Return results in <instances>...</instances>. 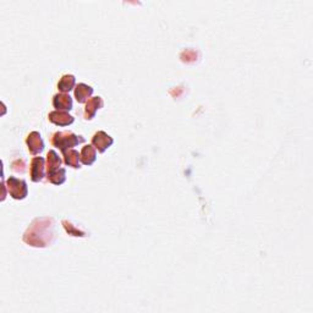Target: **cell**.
<instances>
[{
    "label": "cell",
    "mask_w": 313,
    "mask_h": 313,
    "mask_svg": "<svg viewBox=\"0 0 313 313\" xmlns=\"http://www.w3.org/2000/svg\"><path fill=\"white\" fill-rule=\"evenodd\" d=\"M55 219L52 217H41L31 223L24 234V241L33 247H47L55 240Z\"/></svg>",
    "instance_id": "6da1fadb"
},
{
    "label": "cell",
    "mask_w": 313,
    "mask_h": 313,
    "mask_svg": "<svg viewBox=\"0 0 313 313\" xmlns=\"http://www.w3.org/2000/svg\"><path fill=\"white\" fill-rule=\"evenodd\" d=\"M83 142L84 138L82 136H78V135L71 131H58L53 135L52 138L53 146L60 149L61 152L66 151V149H71L75 146Z\"/></svg>",
    "instance_id": "7a4b0ae2"
},
{
    "label": "cell",
    "mask_w": 313,
    "mask_h": 313,
    "mask_svg": "<svg viewBox=\"0 0 313 313\" xmlns=\"http://www.w3.org/2000/svg\"><path fill=\"white\" fill-rule=\"evenodd\" d=\"M9 194L14 199H25L28 194L27 182L22 179H18L15 176H10L5 182Z\"/></svg>",
    "instance_id": "3957f363"
},
{
    "label": "cell",
    "mask_w": 313,
    "mask_h": 313,
    "mask_svg": "<svg viewBox=\"0 0 313 313\" xmlns=\"http://www.w3.org/2000/svg\"><path fill=\"white\" fill-rule=\"evenodd\" d=\"M113 143H114L113 137L109 136V135L104 131L95 132L92 137V145L94 146V148L97 149L99 153H104L107 149L112 147Z\"/></svg>",
    "instance_id": "277c9868"
},
{
    "label": "cell",
    "mask_w": 313,
    "mask_h": 313,
    "mask_svg": "<svg viewBox=\"0 0 313 313\" xmlns=\"http://www.w3.org/2000/svg\"><path fill=\"white\" fill-rule=\"evenodd\" d=\"M26 143H27V147L28 151H30L31 154L33 156H37V154L42 153L44 151V141L42 138L41 134L37 131H32L30 135H28L26 138Z\"/></svg>",
    "instance_id": "5b68a950"
},
{
    "label": "cell",
    "mask_w": 313,
    "mask_h": 313,
    "mask_svg": "<svg viewBox=\"0 0 313 313\" xmlns=\"http://www.w3.org/2000/svg\"><path fill=\"white\" fill-rule=\"evenodd\" d=\"M44 169H46V163H44L43 157H35L31 162V180L33 182H39L44 177Z\"/></svg>",
    "instance_id": "8992f818"
},
{
    "label": "cell",
    "mask_w": 313,
    "mask_h": 313,
    "mask_svg": "<svg viewBox=\"0 0 313 313\" xmlns=\"http://www.w3.org/2000/svg\"><path fill=\"white\" fill-rule=\"evenodd\" d=\"M53 106L56 111L70 112L74 108V101L69 93H58L53 97Z\"/></svg>",
    "instance_id": "52a82bcc"
},
{
    "label": "cell",
    "mask_w": 313,
    "mask_h": 313,
    "mask_svg": "<svg viewBox=\"0 0 313 313\" xmlns=\"http://www.w3.org/2000/svg\"><path fill=\"white\" fill-rule=\"evenodd\" d=\"M48 119H49L50 123L58 126H69L75 121V118L72 115H70L67 112L61 111L50 112L49 115H48Z\"/></svg>",
    "instance_id": "ba28073f"
},
{
    "label": "cell",
    "mask_w": 313,
    "mask_h": 313,
    "mask_svg": "<svg viewBox=\"0 0 313 313\" xmlns=\"http://www.w3.org/2000/svg\"><path fill=\"white\" fill-rule=\"evenodd\" d=\"M104 107V101L101 97H92L87 100L86 107H84V119L92 120L97 114L98 109H101Z\"/></svg>",
    "instance_id": "9c48e42d"
},
{
    "label": "cell",
    "mask_w": 313,
    "mask_h": 313,
    "mask_svg": "<svg viewBox=\"0 0 313 313\" xmlns=\"http://www.w3.org/2000/svg\"><path fill=\"white\" fill-rule=\"evenodd\" d=\"M65 164L71 166L74 169L81 168V153H78L76 149H66L63 152Z\"/></svg>",
    "instance_id": "30bf717a"
},
{
    "label": "cell",
    "mask_w": 313,
    "mask_h": 313,
    "mask_svg": "<svg viewBox=\"0 0 313 313\" xmlns=\"http://www.w3.org/2000/svg\"><path fill=\"white\" fill-rule=\"evenodd\" d=\"M93 94V88L86 83H78L75 88V98L78 103H87Z\"/></svg>",
    "instance_id": "8fae6325"
},
{
    "label": "cell",
    "mask_w": 313,
    "mask_h": 313,
    "mask_svg": "<svg viewBox=\"0 0 313 313\" xmlns=\"http://www.w3.org/2000/svg\"><path fill=\"white\" fill-rule=\"evenodd\" d=\"M61 166V159L55 151L50 149L47 154V175L59 170Z\"/></svg>",
    "instance_id": "7c38bea8"
},
{
    "label": "cell",
    "mask_w": 313,
    "mask_h": 313,
    "mask_svg": "<svg viewBox=\"0 0 313 313\" xmlns=\"http://www.w3.org/2000/svg\"><path fill=\"white\" fill-rule=\"evenodd\" d=\"M97 159V152L93 145H86L81 151V162L84 165H92Z\"/></svg>",
    "instance_id": "4fadbf2b"
},
{
    "label": "cell",
    "mask_w": 313,
    "mask_h": 313,
    "mask_svg": "<svg viewBox=\"0 0 313 313\" xmlns=\"http://www.w3.org/2000/svg\"><path fill=\"white\" fill-rule=\"evenodd\" d=\"M76 83V77L74 75H64L61 76L60 81L58 82V89L61 93H69L71 89H74Z\"/></svg>",
    "instance_id": "5bb4252c"
},
{
    "label": "cell",
    "mask_w": 313,
    "mask_h": 313,
    "mask_svg": "<svg viewBox=\"0 0 313 313\" xmlns=\"http://www.w3.org/2000/svg\"><path fill=\"white\" fill-rule=\"evenodd\" d=\"M48 181L52 182L54 185H61L64 184L65 180H66V170L64 168H60L59 170L54 171L52 174H48L47 175Z\"/></svg>",
    "instance_id": "9a60e30c"
},
{
    "label": "cell",
    "mask_w": 313,
    "mask_h": 313,
    "mask_svg": "<svg viewBox=\"0 0 313 313\" xmlns=\"http://www.w3.org/2000/svg\"><path fill=\"white\" fill-rule=\"evenodd\" d=\"M63 225H64L65 230H66L67 233L70 234V235H72V236H81V238H83V236H87L84 231L77 229V228L74 227V224H71V223H70V222L63 221Z\"/></svg>",
    "instance_id": "2e32d148"
}]
</instances>
